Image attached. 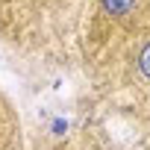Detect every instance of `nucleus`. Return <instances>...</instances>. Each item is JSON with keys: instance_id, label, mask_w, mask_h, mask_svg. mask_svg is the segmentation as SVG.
<instances>
[{"instance_id": "nucleus-1", "label": "nucleus", "mask_w": 150, "mask_h": 150, "mask_svg": "<svg viewBox=\"0 0 150 150\" xmlns=\"http://www.w3.org/2000/svg\"><path fill=\"white\" fill-rule=\"evenodd\" d=\"M132 3L135 0H103V6H106L109 15H127L132 9Z\"/></svg>"}, {"instance_id": "nucleus-2", "label": "nucleus", "mask_w": 150, "mask_h": 150, "mask_svg": "<svg viewBox=\"0 0 150 150\" xmlns=\"http://www.w3.org/2000/svg\"><path fill=\"white\" fill-rule=\"evenodd\" d=\"M138 68H141V74H147L150 77V41L141 47V53H138Z\"/></svg>"}]
</instances>
